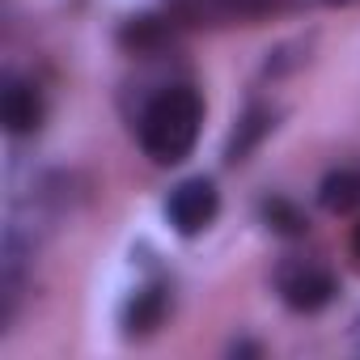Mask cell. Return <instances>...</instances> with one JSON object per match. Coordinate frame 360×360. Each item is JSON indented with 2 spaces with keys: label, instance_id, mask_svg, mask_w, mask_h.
Listing matches in <instances>:
<instances>
[{
  "label": "cell",
  "instance_id": "277c9868",
  "mask_svg": "<svg viewBox=\"0 0 360 360\" xmlns=\"http://www.w3.org/2000/svg\"><path fill=\"white\" fill-rule=\"evenodd\" d=\"M297 0H169L174 18L195 26H229V22H259L267 13H284Z\"/></svg>",
  "mask_w": 360,
  "mask_h": 360
},
{
  "label": "cell",
  "instance_id": "ba28073f",
  "mask_svg": "<svg viewBox=\"0 0 360 360\" xmlns=\"http://www.w3.org/2000/svg\"><path fill=\"white\" fill-rule=\"evenodd\" d=\"M271 131V110H263V106H250L246 115H242V123H238V131L229 136V148H225V157L229 161H246V153L263 140Z\"/></svg>",
  "mask_w": 360,
  "mask_h": 360
},
{
  "label": "cell",
  "instance_id": "5b68a950",
  "mask_svg": "<svg viewBox=\"0 0 360 360\" xmlns=\"http://www.w3.org/2000/svg\"><path fill=\"white\" fill-rule=\"evenodd\" d=\"M0 115H5V127L13 136L39 131V123H43V94H39V85L22 81V77H9L5 94H0Z\"/></svg>",
  "mask_w": 360,
  "mask_h": 360
},
{
  "label": "cell",
  "instance_id": "6da1fadb",
  "mask_svg": "<svg viewBox=\"0 0 360 360\" xmlns=\"http://www.w3.org/2000/svg\"><path fill=\"white\" fill-rule=\"evenodd\" d=\"M204 123V102L191 85H169L161 89L144 115H140V148L157 165H178L200 140Z\"/></svg>",
  "mask_w": 360,
  "mask_h": 360
},
{
  "label": "cell",
  "instance_id": "52a82bcc",
  "mask_svg": "<svg viewBox=\"0 0 360 360\" xmlns=\"http://www.w3.org/2000/svg\"><path fill=\"white\" fill-rule=\"evenodd\" d=\"M318 200L326 212H352L360 204V169H330L318 187Z\"/></svg>",
  "mask_w": 360,
  "mask_h": 360
},
{
  "label": "cell",
  "instance_id": "7a4b0ae2",
  "mask_svg": "<svg viewBox=\"0 0 360 360\" xmlns=\"http://www.w3.org/2000/svg\"><path fill=\"white\" fill-rule=\"evenodd\" d=\"M276 288H280V297H284L288 309H297V314H318V309L330 305V297L339 292V280H335V271H330L322 259L288 255V259L276 267Z\"/></svg>",
  "mask_w": 360,
  "mask_h": 360
},
{
  "label": "cell",
  "instance_id": "9c48e42d",
  "mask_svg": "<svg viewBox=\"0 0 360 360\" xmlns=\"http://www.w3.org/2000/svg\"><path fill=\"white\" fill-rule=\"evenodd\" d=\"M263 212H267V221H271L280 233H305V217H301L292 204H284V200H271Z\"/></svg>",
  "mask_w": 360,
  "mask_h": 360
},
{
  "label": "cell",
  "instance_id": "8992f818",
  "mask_svg": "<svg viewBox=\"0 0 360 360\" xmlns=\"http://www.w3.org/2000/svg\"><path fill=\"white\" fill-rule=\"evenodd\" d=\"M165 309H169V297H165V288H161V284L140 288V292L127 301V309H123V326H127V335H144V330L161 326Z\"/></svg>",
  "mask_w": 360,
  "mask_h": 360
},
{
  "label": "cell",
  "instance_id": "30bf717a",
  "mask_svg": "<svg viewBox=\"0 0 360 360\" xmlns=\"http://www.w3.org/2000/svg\"><path fill=\"white\" fill-rule=\"evenodd\" d=\"M326 5H339V9H347V5H360V0H326Z\"/></svg>",
  "mask_w": 360,
  "mask_h": 360
},
{
  "label": "cell",
  "instance_id": "8fae6325",
  "mask_svg": "<svg viewBox=\"0 0 360 360\" xmlns=\"http://www.w3.org/2000/svg\"><path fill=\"white\" fill-rule=\"evenodd\" d=\"M352 250L360 255V225H356V238H352Z\"/></svg>",
  "mask_w": 360,
  "mask_h": 360
},
{
  "label": "cell",
  "instance_id": "3957f363",
  "mask_svg": "<svg viewBox=\"0 0 360 360\" xmlns=\"http://www.w3.org/2000/svg\"><path fill=\"white\" fill-rule=\"evenodd\" d=\"M217 212H221V195L212 187V178H187V183H178L165 200V217L183 238L204 233L217 221Z\"/></svg>",
  "mask_w": 360,
  "mask_h": 360
}]
</instances>
